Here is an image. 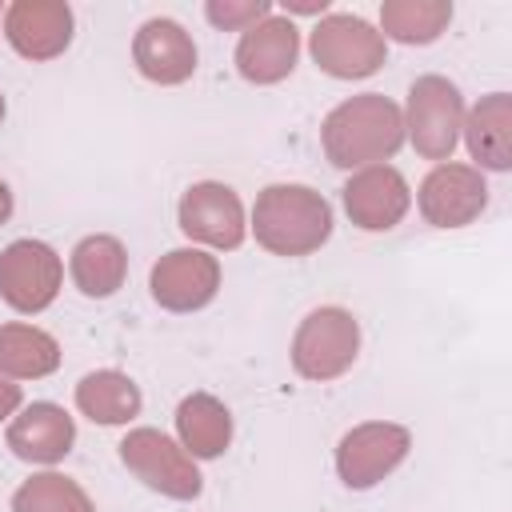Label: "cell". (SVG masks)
<instances>
[{"mask_svg":"<svg viewBox=\"0 0 512 512\" xmlns=\"http://www.w3.org/2000/svg\"><path fill=\"white\" fill-rule=\"evenodd\" d=\"M408 444L412 436L400 428V424H360L352 428L340 448H336V468H340V480L348 488H372L376 480H384L404 456H408Z\"/></svg>","mask_w":512,"mask_h":512,"instance_id":"cell-8","label":"cell"},{"mask_svg":"<svg viewBox=\"0 0 512 512\" xmlns=\"http://www.w3.org/2000/svg\"><path fill=\"white\" fill-rule=\"evenodd\" d=\"M256 240L276 256H308L332 232V208L304 184H272L256 196Z\"/></svg>","mask_w":512,"mask_h":512,"instance_id":"cell-2","label":"cell"},{"mask_svg":"<svg viewBox=\"0 0 512 512\" xmlns=\"http://www.w3.org/2000/svg\"><path fill=\"white\" fill-rule=\"evenodd\" d=\"M320 136L336 168H360L372 160H388L404 144V116L388 96L364 92L332 108Z\"/></svg>","mask_w":512,"mask_h":512,"instance_id":"cell-1","label":"cell"},{"mask_svg":"<svg viewBox=\"0 0 512 512\" xmlns=\"http://www.w3.org/2000/svg\"><path fill=\"white\" fill-rule=\"evenodd\" d=\"M4 36L28 60H52L72 40V8L64 0H16L4 16Z\"/></svg>","mask_w":512,"mask_h":512,"instance_id":"cell-12","label":"cell"},{"mask_svg":"<svg viewBox=\"0 0 512 512\" xmlns=\"http://www.w3.org/2000/svg\"><path fill=\"white\" fill-rule=\"evenodd\" d=\"M16 408H20V384H12V380L0 376V420L12 416Z\"/></svg>","mask_w":512,"mask_h":512,"instance_id":"cell-25","label":"cell"},{"mask_svg":"<svg viewBox=\"0 0 512 512\" xmlns=\"http://www.w3.org/2000/svg\"><path fill=\"white\" fill-rule=\"evenodd\" d=\"M488 204L484 176L468 164H440L420 184V212L436 228H460L472 224Z\"/></svg>","mask_w":512,"mask_h":512,"instance_id":"cell-9","label":"cell"},{"mask_svg":"<svg viewBox=\"0 0 512 512\" xmlns=\"http://www.w3.org/2000/svg\"><path fill=\"white\" fill-rule=\"evenodd\" d=\"M360 348V328L344 308H316L292 340V368L304 380H332L352 368Z\"/></svg>","mask_w":512,"mask_h":512,"instance_id":"cell-3","label":"cell"},{"mask_svg":"<svg viewBox=\"0 0 512 512\" xmlns=\"http://www.w3.org/2000/svg\"><path fill=\"white\" fill-rule=\"evenodd\" d=\"M124 272H128V256L116 236H84L72 252V280L84 296L96 300L112 296L124 284Z\"/></svg>","mask_w":512,"mask_h":512,"instance_id":"cell-18","label":"cell"},{"mask_svg":"<svg viewBox=\"0 0 512 512\" xmlns=\"http://www.w3.org/2000/svg\"><path fill=\"white\" fill-rule=\"evenodd\" d=\"M344 208H348L352 224H360L368 232H384V228L400 224V216L408 212V184L396 168L372 164L344 184Z\"/></svg>","mask_w":512,"mask_h":512,"instance_id":"cell-13","label":"cell"},{"mask_svg":"<svg viewBox=\"0 0 512 512\" xmlns=\"http://www.w3.org/2000/svg\"><path fill=\"white\" fill-rule=\"evenodd\" d=\"M452 20V4L448 0H388L380 8V24L392 40L404 44H428L444 32V24Z\"/></svg>","mask_w":512,"mask_h":512,"instance_id":"cell-22","label":"cell"},{"mask_svg":"<svg viewBox=\"0 0 512 512\" xmlns=\"http://www.w3.org/2000/svg\"><path fill=\"white\" fill-rule=\"evenodd\" d=\"M312 56L328 76H372L384 64V36L360 16H328L312 32Z\"/></svg>","mask_w":512,"mask_h":512,"instance_id":"cell-6","label":"cell"},{"mask_svg":"<svg viewBox=\"0 0 512 512\" xmlns=\"http://www.w3.org/2000/svg\"><path fill=\"white\" fill-rule=\"evenodd\" d=\"M216 288H220V264L216 256L196 248H176L160 256V264L152 268V296L168 312L204 308L216 296Z\"/></svg>","mask_w":512,"mask_h":512,"instance_id":"cell-10","label":"cell"},{"mask_svg":"<svg viewBox=\"0 0 512 512\" xmlns=\"http://www.w3.org/2000/svg\"><path fill=\"white\" fill-rule=\"evenodd\" d=\"M180 228L184 236L212 244V248H236L244 240V208L240 196L228 184H192L180 200Z\"/></svg>","mask_w":512,"mask_h":512,"instance_id":"cell-11","label":"cell"},{"mask_svg":"<svg viewBox=\"0 0 512 512\" xmlns=\"http://www.w3.org/2000/svg\"><path fill=\"white\" fill-rule=\"evenodd\" d=\"M60 364V348L48 332L32 328V324H4L0 328V376H16V380H36L56 372Z\"/></svg>","mask_w":512,"mask_h":512,"instance_id":"cell-19","label":"cell"},{"mask_svg":"<svg viewBox=\"0 0 512 512\" xmlns=\"http://www.w3.org/2000/svg\"><path fill=\"white\" fill-rule=\"evenodd\" d=\"M176 428H180V440L192 456H220L232 440V416L228 408L208 396V392H196L180 404L176 412Z\"/></svg>","mask_w":512,"mask_h":512,"instance_id":"cell-20","label":"cell"},{"mask_svg":"<svg viewBox=\"0 0 512 512\" xmlns=\"http://www.w3.org/2000/svg\"><path fill=\"white\" fill-rule=\"evenodd\" d=\"M12 216V192H8V184L0 180V224Z\"/></svg>","mask_w":512,"mask_h":512,"instance_id":"cell-26","label":"cell"},{"mask_svg":"<svg viewBox=\"0 0 512 512\" xmlns=\"http://www.w3.org/2000/svg\"><path fill=\"white\" fill-rule=\"evenodd\" d=\"M120 456H124V464L148 488H156V492H164L172 500H192L200 492V472H196L192 456L176 440H168L164 432H156V428L128 432L120 440Z\"/></svg>","mask_w":512,"mask_h":512,"instance_id":"cell-5","label":"cell"},{"mask_svg":"<svg viewBox=\"0 0 512 512\" xmlns=\"http://www.w3.org/2000/svg\"><path fill=\"white\" fill-rule=\"evenodd\" d=\"M264 16H272V4L268 0H244V4H220V0H212L208 4V20L212 24H220V28H252V24H260Z\"/></svg>","mask_w":512,"mask_h":512,"instance_id":"cell-24","label":"cell"},{"mask_svg":"<svg viewBox=\"0 0 512 512\" xmlns=\"http://www.w3.org/2000/svg\"><path fill=\"white\" fill-rule=\"evenodd\" d=\"M404 128L420 156L448 160L460 140V128H464L460 88L444 76H420L408 92V124Z\"/></svg>","mask_w":512,"mask_h":512,"instance_id":"cell-4","label":"cell"},{"mask_svg":"<svg viewBox=\"0 0 512 512\" xmlns=\"http://www.w3.org/2000/svg\"><path fill=\"white\" fill-rule=\"evenodd\" d=\"M300 52V36L292 28V20L280 16H264L260 24H252L240 44H236V68L244 80L252 84H276L292 72Z\"/></svg>","mask_w":512,"mask_h":512,"instance_id":"cell-14","label":"cell"},{"mask_svg":"<svg viewBox=\"0 0 512 512\" xmlns=\"http://www.w3.org/2000/svg\"><path fill=\"white\" fill-rule=\"evenodd\" d=\"M76 408L100 424H124L140 412V388L124 372H92L76 384Z\"/></svg>","mask_w":512,"mask_h":512,"instance_id":"cell-21","label":"cell"},{"mask_svg":"<svg viewBox=\"0 0 512 512\" xmlns=\"http://www.w3.org/2000/svg\"><path fill=\"white\" fill-rule=\"evenodd\" d=\"M464 132H468V152H472L484 168L504 172V168L512 164V100H508L504 92L484 96V100L472 108Z\"/></svg>","mask_w":512,"mask_h":512,"instance_id":"cell-17","label":"cell"},{"mask_svg":"<svg viewBox=\"0 0 512 512\" xmlns=\"http://www.w3.org/2000/svg\"><path fill=\"white\" fill-rule=\"evenodd\" d=\"M12 512H96V508L76 480L60 472H40L16 488Z\"/></svg>","mask_w":512,"mask_h":512,"instance_id":"cell-23","label":"cell"},{"mask_svg":"<svg viewBox=\"0 0 512 512\" xmlns=\"http://www.w3.org/2000/svg\"><path fill=\"white\" fill-rule=\"evenodd\" d=\"M60 256L40 240H16L0 252V296L16 312H40L56 300Z\"/></svg>","mask_w":512,"mask_h":512,"instance_id":"cell-7","label":"cell"},{"mask_svg":"<svg viewBox=\"0 0 512 512\" xmlns=\"http://www.w3.org/2000/svg\"><path fill=\"white\" fill-rule=\"evenodd\" d=\"M72 440H76V424L56 404H32V408H24L12 420V428H8V448L20 460H32V464H56L60 456H68Z\"/></svg>","mask_w":512,"mask_h":512,"instance_id":"cell-16","label":"cell"},{"mask_svg":"<svg viewBox=\"0 0 512 512\" xmlns=\"http://www.w3.org/2000/svg\"><path fill=\"white\" fill-rule=\"evenodd\" d=\"M132 56H136V68H140L148 80H156V84H180V80H188L192 68H196L192 36H188L176 20H148V24L136 32Z\"/></svg>","mask_w":512,"mask_h":512,"instance_id":"cell-15","label":"cell"},{"mask_svg":"<svg viewBox=\"0 0 512 512\" xmlns=\"http://www.w3.org/2000/svg\"><path fill=\"white\" fill-rule=\"evenodd\" d=\"M0 120H4V96H0Z\"/></svg>","mask_w":512,"mask_h":512,"instance_id":"cell-27","label":"cell"}]
</instances>
